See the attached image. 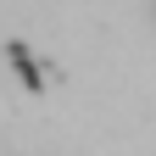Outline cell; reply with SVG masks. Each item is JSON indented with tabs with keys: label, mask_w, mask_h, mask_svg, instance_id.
<instances>
[{
	"label": "cell",
	"mask_w": 156,
	"mask_h": 156,
	"mask_svg": "<svg viewBox=\"0 0 156 156\" xmlns=\"http://www.w3.org/2000/svg\"><path fill=\"white\" fill-rule=\"evenodd\" d=\"M145 17H151V23H156V0H145Z\"/></svg>",
	"instance_id": "obj_1"
}]
</instances>
